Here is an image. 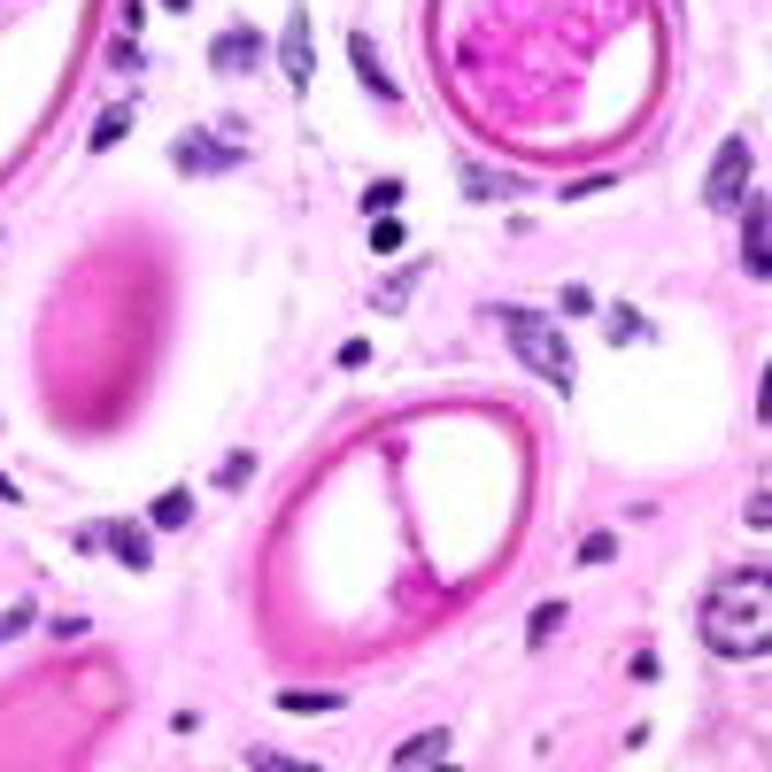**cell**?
Listing matches in <instances>:
<instances>
[{
	"instance_id": "cell-1",
	"label": "cell",
	"mask_w": 772,
	"mask_h": 772,
	"mask_svg": "<svg viewBox=\"0 0 772 772\" xmlns=\"http://www.w3.org/2000/svg\"><path fill=\"white\" fill-rule=\"evenodd\" d=\"M695 633H703V649L726 657V664L764 657V641H772V580H764V564L718 572L710 595H703V610H695Z\"/></svg>"
},
{
	"instance_id": "cell-2",
	"label": "cell",
	"mask_w": 772,
	"mask_h": 772,
	"mask_svg": "<svg viewBox=\"0 0 772 772\" xmlns=\"http://www.w3.org/2000/svg\"><path fill=\"white\" fill-rule=\"evenodd\" d=\"M495 324H503V340L518 348V363L541 378V386H556V395H564V386H572V340H564V324L549 317V309H526V301H503L495 309Z\"/></svg>"
},
{
	"instance_id": "cell-3",
	"label": "cell",
	"mask_w": 772,
	"mask_h": 772,
	"mask_svg": "<svg viewBox=\"0 0 772 772\" xmlns=\"http://www.w3.org/2000/svg\"><path fill=\"white\" fill-rule=\"evenodd\" d=\"M170 163H178L186 178H232V170L247 163V147H240V124L224 117V140H209V132H178V140H170Z\"/></svg>"
},
{
	"instance_id": "cell-4",
	"label": "cell",
	"mask_w": 772,
	"mask_h": 772,
	"mask_svg": "<svg viewBox=\"0 0 772 772\" xmlns=\"http://www.w3.org/2000/svg\"><path fill=\"white\" fill-rule=\"evenodd\" d=\"M749 170H757V147L734 132V140H718V155H710V178H703V209H718V217H734L741 201H749Z\"/></svg>"
},
{
	"instance_id": "cell-5",
	"label": "cell",
	"mask_w": 772,
	"mask_h": 772,
	"mask_svg": "<svg viewBox=\"0 0 772 772\" xmlns=\"http://www.w3.org/2000/svg\"><path fill=\"white\" fill-rule=\"evenodd\" d=\"M278 70H286L294 93H309V78H317V32H309V9H294V16L278 24Z\"/></svg>"
},
{
	"instance_id": "cell-6",
	"label": "cell",
	"mask_w": 772,
	"mask_h": 772,
	"mask_svg": "<svg viewBox=\"0 0 772 772\" xmlns=\"http://www.w3.org/2000/svg\"><path fill=\"white\" fill-rule=\"evenodd\" d=\"M209 70H217V78H255V70H263V32H255V24H224V32L209 40Z\"/></svg>"
},
{
	"instance_id": "cell-7",
	"label": "cell",
	"mask_w": 772,
	"mask_h": 772,
	"mask_svg": "<svg viewBox=\"0 0 772 772\" xmlns=\"http://www.w3.org/2000/svg\"><path fill=\"white\" fill-rule=\"evenodd\" d=\"M741 271H749V278H764V271H772V217H764V201H757V194L741 201Z\"/></svg>"
},
{
	"instance_id": "cell-8",
	"label": "cell",
	"mask_w": 772,
	"mask_h": 772,
	"mask_svg": "<svg viewBox=\"0 0 772 772\" xmlns=\"http://www.w3.org/2000/svg\"><path fill=\"white\" fill-rule=\"evenodd\" d=\"M101 549H109L124 572H147V564H155V541H147L140 518H109V526H101Z\"/></svg>"
},
{
	"instance_id": "cell-9",
	"label": "cell",
	"mask_w": 772,
	"mask_h": 772,
	"mask_svg": "<svg viewBox=\"0 0 772 772\" xmlns=\"http://www.w3.org/2000/svg\"><path fill=\"white\" fill-rule=\"evenodd\" d=\"M348 63H355V78H363V93H378V101H402V86L378 70V55H371V32H355L348 40Z\"/></svg>"
},
{
	"instance_id": "cell-10",
	"label": "cell",
	"mask_w": 772,
	"mask_h": 772,
	"mask_svg": "<svg viewBox=\"0 0 772 772\" xmlns=\"http://www.w3.org/2000/svg\"><path fill=\"white\" fill-rule=\"evenodd\" d=\"M178 526H194V495L186 487L155 495V510H147V533H178Z\"/></svg>"
},
{
	"instance_id": "cell-11",
	"label": "cell",
	"mask_w": 772,
	"mask_h": 772,
	"mask_svg": "<svg viewBox=\"0 0 772 772\" xmlns=\"http://www.w3.org/2000/svg\"><path fill=\"white\" fill-rule=\"evenodd\" d=\"M603 332H610V348H641V340H649V332H657V324H649V317H641V309H626V301H618V309H610V317H603Z\"/></svg>"
},
{
	"instance_id": "cell-12",
	"label": "cell",
	"mask_w": 772,
	"mask_h": 772,
	"mask_svg": "<svg viewBox=\"0 0 772 772\" xmlns=\"http://www.w3.org/2000/svg\"><path fill=\"white\" fill-rule=\"evenodd\" d=\"M278 710H294V718H324V710H340V695H332V687H278Z\"/></svg>"
},
{
	"instance_id": "cell-13",
	"label": "cell",
	"mask_w": 772,
	"mask_h": 772,
	"mask_svg": "<svg viewBox=\"0 0 772 772\" xmlns=\"http://www.w3.org/2000/svg\"><path fill=\"white\" fill-rule=\"evenodd\" d=\"M441 757H449V734H410V741L395 749V764H402V772H418V764H441Z\"/></svg>"
},
{
	"instance_id": "cell-14",
	"label": "cell",
	"mask_w": 772,
	"mask_h": 772,
	"mask_svg": "<svg viewBox=\"0 0 772 772\" xmlns=\"http://www.w3.org/2000/svg\"><path fill=\"white\" fill-rule=\"evenodd\" d=\"M418 286H426V263H410V271H395V278H386V286L371 294V309H402V301H410Z\"/></svg>"
},
{
	"instance_id": "cell-15",
	"label": "cell",
	"mask_w": 772,
	"mask_h": 772,
	"mask_svg": "<svg viewBox=\"0 0 772 772\" xmlns=\"http://www.w3.org/2000/svg\"><path fill=\"white\" fill-rule=\"evenodd\" d=\"M402 194H410L402 178H371V186H363V217H395V209H402Z\"/></svg>"
},
{
	"instance_id": "cell-16",
	"label": "cell",
	"mask_w": 772,
	"mask_h": 772,
	"mask_svg": "<svg viewBox=\"0 0 772 772\" xmlns=\"http://www.w3.org/2000/svg\"><path fill=\"white\" fill-rule=\"evenodd\" d=\"M124 132H132V109H109V117H93V132H86V147H93V155H109V147H117Z\"/></svg>"
},
{
	"instance_id": "cell-17",
	"label": "cell",
	"mask_w": 772,
	"mask_h": 772,
	"mask_svg": "<svg viewBox=\"0 0 772 772\" xmlns=\"http://www.w3.org/2000/svg\"><path fill=\"white\" fill-rule=\"evenodd\" d=\"M247 479H255V456H247V449H232V456L217 464V487H224V495H240Z\"/></svg>"
},
{
	"instance_id": "cell-18",
	"label": "cell",
	"mask_w": 772,
	"mask_h": 772,
	"mask_svg": "<svg viewBox=\"0 0 772 772\" xmlns=\"http://www.w3.org/2000/svg\"><path fill=\"white\" fill-rule=\"evenodd\" d=\"M556 626H564V603H541V610H533V626H526V641H533V649H549V633H556Z\"/></svg>"
},
{
	"instance_id": "cell-19",
	"label": "cell",
	"mask_w": 772,
	"mask_h": 772,
	"mask_svg": "<svg viewBox=\"0 0 772 772\" xmlns=\"http://www.w3.org/2000/svg\"><path fill=\"white\" fill-rule=\"evenodd\" d=\"M140 63H147V55H140V40H132V32H117V47H109V70H124V78H132Z\"/></svg>"
},
{
	"instance_id": "cell-20",
	"label": "cell",
	"mask_w": 772,
	"mask_h": 772,
	"mask_svg": "<svg viewBox=\"0 0 772 772\" xmlns=\"http://www.w3.org/2000/svg\"><path fill=\"white\" fill-rule=\"evenodd\" d=\"M371 255H402V224H395V217L371 224Z\"/></svg>"
},
{
	"instance_id": "cell-21",
	"label": "cell",
	"mask_w": 772,
	"mask_h": 772,
	"mask_svg": "<svg viewBox=\"0 0 772 772\" xmlns=\"http://www.w3.org/2000/svg\"><path fill=\"white\" fill-rule=\"evenodd\" d=\"M556 317H595V294H587V286H564V294H556Z\"/></svg>"
},
{
	"instance_id": "cell-22",
	"label": "cell",
	"mask_w": 772,
	"mask_h": 772,
	"mask_svg": "<svg viewBox=\"0 0 772 772\" xmlns=\"http://www.w3.org/2000/svg\"><path fill=\"white\" fill-rule=\"evenodd\" d=\"M32 618H40V610H32V603H9V610H0V641H16V633H24V626H32Z\"/></svg>"
},
{
	"instance_id": "cell-23",
	"label": "cell",
	"mask_w": 772,
	"mask_h": 772,
	"mask_svg": "<svg viewBox=\"0 0 772 772\" xmlns=\"http://www.w3.org/2000/svg\"><path fill=\"white\" fill-rule=\"evenodd\" d=\"M610 556H618L610 533H587V541H580V564H610Z\"/></svg>"
},
{
	"instance_id": "cell-24",
	"label": "cell",
	"mask_w": 772,
	"mask_h": 772,
	"mask_svg": "<svg viewBox=\"0 0 772 772\" xmlns=\"http://www.w3.org/2000/svg\"><path fill=\"white\" fill-rule=\"evenodd\" d=\"M247 764H255V772H301V764H294V757H278V749H247Z\"/></svg>"
},
{
	"instance_id": "cell-25",
	"label": "cell",
	"mask_w": 772,
	"mask_h": 772,
	"mask_svg": "<svg viewBox=\"0 0 772 772\" xmlns=\"http://www.w3.org/2000/svg\"><path fill=\"white\" fill-rule=\"evenodd\" d=\"M0 503H24V495H16V479H9V472H0Z\"/></svg>"
},
{
	"instance_id": "cell-26",
	"label": "cell",
	"mask_w": 772,
	"mask_h": 772,
	"mask_svg": "<svg viewBox=\"0 0 772 772\" xmlns=\"http://www.w3.org/2000/svg\"><path fill=\"white\" fill-rule=\"evenodd\" d=\"M155 9H178V16H186V9H194V0H155Z\"/></svg>"
}]
</instances>
